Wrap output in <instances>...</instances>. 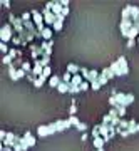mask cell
<instances>
[{
	"label": "cell",
	"mask_w": 139,
	"mask_h": 151,
	"mask_svg": "<svg viewBox=\"0 0 139 151\" xmlns=\"http://www.w3.org/2000/svg\"><path fill=\"white\" fill-rule=\"evenodd\" d=\"M129 133H131V134L139 133V131H138V123H136L134 119H129Z\"/></svg>",
	"instance_id": "603a6c76"
},
{
	"label": "cell",
	"mask_w": 139,
	"mask_h": 151,
	"mask_svg": "<svg viewBox=\"0 0 139 151\" xmlns=\"http://www.w3.org/2000/svg\"><path fill=\"white\" fill-rule=\"evenodd\" d=\"M84 81H86V79H84V77H82L80 74H75V76H72V81H70V84H72V86H77V87H79Z\"/></svg>",
	"instance_id": "2e32d148"
},
{
	"label": "cell",
	"mask_w": 139,
	"mask_h": 151,
	"mask_svg": "<svg viewBox=\"0 0 139 151\" xmlns=\"http://www.w3.org/2000/svg\"><path fill=\"white\" fill-rule=\"evenodd\" d=\"M101 74H104L107 79H112V77H116V74H114L112 70H111V67H106V69H102V70H101Z\"/></svg>",
	"instance_id": "d4e9b609"
},
{
	"label": "cell",
	"mask_w": 139,
	"mask_h": 151,
	"mask_svg": "<svg viewBox=\"0 0 139 151\" xmlns=\"http://www.w3.org/2000/svg\"><path fill=\"white\" fill-rule=\"evenodd\" d=\"M24 136L27 138V143H29V146H30V148H32V146H35V143H37V141H35V138H34L30 133H25Z\"/></svg>",
	"instance_id": "83f0119b"
},
{
	"label": "cell",
	"mask_w": 139,
	"mask_h": 151,
	"mask_svg": "<svg viewBox=\"0 0 139 151\" xmlns=\"http://www.w3.org/2000/svg\"><path fill=\"white\" fill-rule=\"evenodd\" d=\"M75 113H77V104H75V99H72L70 101V108H69V114L75 116Z\"/></svg>",
	"instance_id": "f1b7e54d"
},
{
	"label": "cell",
	"mask_w": 139,
	"mask_h": 151,
	"mask_svg": "<svg viewBox=\"0 0 139 151\" xmlns=\"http://www.w3.org/2000/svg\"><path fill=\"white\" fill-rule=\"evenodd\" d=\"M12 44H14V45H17V47H19V45H22V40L19 39V35H14V39H12Z\"/></svg>",
	"instance_id": "c3c4849f"
},
{
	"label": "cell",
	"mask_w": 139,
	"mask_h": 151,
	"mask_svg": "<svg viewBox=\"0 0 139 151\" xmlns=\"http://www.w3.org/2000/svg\"><path fill=\"white\" fill-rule=\"evenodd\" d=\"M109 116H111V119H114V118H118L119 114H118V111H116V109L111 108V111H109Z\"/></svg>",
	"instance_id": "db71d44e"
},
{
	"label": "cell",
	"mask_w": 139,
	"mask_h": 151,
	"mask_svg": "<svg viewBox=\"0 0 139 151\" xmlns=\"http://www.w3.org/2000/svg\"><path fill=\"white\" fill-rule=\"evenodd\" d=\"M118 62H119V65H121V74L123 76H128L129 74V67H128V59L124 57V55H121L118 59Z\"/></svg>",
	"instance_id": "52a82bcc"
},
{
	"label": "cell",
	"mask_w": 139,
	"mask_h": 151,
	"mask_svg": "<svg viewBox=\"0 0 139 151\" xmlns=\"http://www.w3.org/2000/svg\"><path fill=\"white\" fill-rule=\"evenodd\" d=\"M9 74H10V79H12V81H17V79H19L15 64H10V65H9Z\"/></svg>",
	"instance_id": "ffe728a7"
},
{
	"label": "cell",
	"mask_w": 139,
	"mask_h": 151,
	"mask_svg": "<svg viewBox=\"0 0 139 151\" xmlns=\"http://www.w3.org/2000/svg\"><path fill=\"white\" fill-rule=\"evenodd\" d=\"M79 89H80V92H84V91H87V89H91V82H89V81H84V82L79 86Z\"/></svg>",
	"instance_id": "d590c367"
},
{
	"label": "cell",
	"mask_w": 139,
	"mask_h": 151,
	"mask_svg": "<svg viewBox=\"0 0 139 151\" xmlns=\"http://www.w3.org/2000/svg\"><path fill=\"white\" fill-rule=\"evenodd\" d=\"M134 99H136V97H134V94H128V99H126V108H128V106H131V104L134 103Z\"/></svg>",
	"instance_id": "ee69618b"
},
{
	"label": "cell",
	"mask_w": 139,
	"mask_h": 151,
	"mask_svg": "<svg viewBox=\"0 0 139 151\" xmlns=\"http://www.w3.org/2000/svg\"><path fill=\"white\" fill-rule=\"evenodd\" d=\"M111 70H112L116 76H123V74H121V65H119L118 60H114L112 64H111Z\"/></svg>",
	"instance_id": "7402d4cb"
},
{
	"label": "cell",
	"mask_w": 139,
	"mask_h": 151,
	"mask_svg": "<svg viewBox=\"0 0 139 151\" xmlns=\"http://www.w3.org/2000/svg\"><path fill=\"white\" fill-rule=\"evenodd\" d=\"M30 17H32V12H24V14H22V20L29 22L30 20Z\"/></svg>",
	"instance_id": "f6af8a7d"
},
{
	"label": "cell",
	"mask_w": 139,
	"mask_h": 151,
	"mask_svg": "<svg viewBox=\"0 0 139 151\" xmlns=\"http://www.w3.org/2000/svg\"><path fill=\"white\" fill-rule=\"evenodd\" d=\"M69 92L70 94H77V92H80V89L77 86H72V84H69Z\"/></svg>",
	"instance_id": "bcb514c9"
},
{
	"label": "cell",
	"mask_w": 139,
	"mask_h": 151,
	"mask_svg": "<svg viewBox=\"0 0 139 151\" xmlns=\"http://www.w3.org/2000/svg\"><path fill=\"white\" fill-rule=\"evenodd\" d=\"M57 91L62 92V94H64V92H69V84H65V82H60L59 87H57Z\"/></svg>",
	"instance_id": "4dcf8cb0"
},
{
	"label": "cell",
	"mask_w": 139,
	"mask_h": 151,
	"mask_svg": "<svg viewBox=\"0 0 139 151\" xmlns=\"http://www.w3.org/2000/svg\"><path fill=\"white\" fill-rule=\"evenodd\" d=\"M99 76H101V72H97V70L91 69V72H89V77H87V81H89V82H94V81H97V79H99Z\"/></svg>",
	"instance_id": "44dd1931"
},
{
	"label": "cell",
	"mask_w": 139,
	"mask_h": 151,
	"mask_svg": "<svg viewBox=\"0 0 139 151\" xmlns=\"http://www.w3.org/2000/svg\"><path fill=\"white\" fill-rule=\"evenodd\" d=\"M133 27H134V20H131V19H128V20H121V24H119V30H121L123 35H126Z\"/></svg>",
	"instance_id": "5b68a950"
},
{
	"label": "cell",
	"mask_w": 139,
	"mask_h": 151,
	"mask_svg": "<svg viewBox=\"0 0 139 151\" xmlns=\"http://www.w3.org/2000/svg\"><path fill=\"white\" fill-rule=\"evenodd\" d=\"M55 20H57V17L54 15L52 12H49V14H45V15H44V22H45L47 25H54V24H55Z\"/></svg>",
	"instance_id": "4fadbf2b"
},
{
	"label": "cell",
	"mask_w": 139,
	"mask_h": 151,
	"mask_svg": "<svg viewBox=\"0 0 139 151\" xmlns=\"http://www.w3.org/2000/svg\"><path fill=\"white\" fill-rule=\"evenodd\" d=\"M91 134H92V138H99V136H101V133H99V124H96V126L92 128Z\"/></svg>",
	"instance_id": "ab89813d"
},
{
	"label": "cell",
	"mask_w": 139,
	"mask_h": 151,
	"mask_svg": "<svg viewBox=\"0 0 139 151\" xmlns=\"http://www.w3.org/2000/svg\"><path fill=\"white\" fill-rule=\"evenodd\" d=\"M32 12V22L34 24H35V27H37V30L39 32H42L44 29V24H45V22H44V15H42V12H39V10H30Z\"/></svg>",
	"instance_id": "3957f363"
},
{
	"label": "cell",
	"mask_w": 139,
	"mask_h": 151,
	"mask_svg": "<svg viewBox=\"0 0 139 151\" xmlns=\"http://www.w3.org/2000/svg\"><path fill=\"white\" fill-rule=\"evenodd\" d=\"M97 81H99V84H101V86H104V84H107V82H109V79H107V77H106L104 74H101Z\"/></svg>",
	"instance_id": "7bdbcfd3"
},
{
	"label": "cell",
	"mask_w": 139,
	"mask_h": 151,
	"mask_svg": "<svg viewBox=\"0 0 139 151\" xmlns=\"http://www.w3.org/2000/svg\"><path fill=\"white\" fill-rule=\"evenodd\" d=\"M118 134H121L123 138H128V136H131V133H129V129H124V131H119L118 129Z\"/></svg>",
	"instance_id": "f907efd6"
},
{
	"label": "cell",
	"mask_w": 139,
	"mask_h": 151,
	"mask_svg": "<svg viewBox=\"0 0 139 151\" xmlns=\"http://www.w3.org/2000/svg\"><path fill=\"white\" fill-rule=\"evenodd\" d=\"M69 7H64V10H62V15H64V17H67V15H69Z\"/></svg>",
	"instance_id": "94428289"
},
{
	"label": "cell",
	"mask_w": 139,
	"mask_h": 151,
	"mask_svg": "<svg viewBox=\"0 0 139 151\" xmlns=\"http://www.w3.org/2000/svg\"><path fill=\"white\" fill-rule=\"evenodd\" d=\"M62 10H64V7L60 5L59 0H55V2H54V7H52V14L55 17H59V15H62Z\"/></svg>",
	"instance_id": "7c38bea8"
},
{
	"label": "cell",
	"mask_w": 139,
	"mask_h": 151,
	"mask_svg": "<svg viewBox=\"0 0 139 151\" xmlns=\"http://www.w3.org/2000/svg\"><path fill=\"white\" fill-rule=\"evenodd\" d=\"M136 42H138V40H134V39H131V40H128V47H129V49H133L134 45H136Z\"/></svg>",
	"instance_id": "11a10c76"
},
{
	"label": "cell",
	"mask_w": 139,
	"mask_h": 151,
	"mask_svg": "<svg viewBox=\"0 0 139 151\" xmlns=\"http://www.w3.org/2000/svg\"><path fill=\"white\" fill-rule=\"evenodd\" d=\"M40 37H42V40H52V29H49V27H45L42 30V32H40Z\"/></svg>",
	"instance_id": "5bb4252c"
},
{
	"label": "cell",
	"mask_w": 139,
	"mask_h": 151,
	"mask_svg": "<svg viewBox=\"0 0 139 151\" xmlns=\"http://www.w3.org/2000/svg\"><path fill=\"white\" fill-rule=\"evenodd\" d=\"M55 126H57V133H62L67 128H70V123L69 119H59V121H55Z\"/></svg>",
	"instance_id": "ba28073f"
},
{
	"label": "cell",
	"mask_w": 139,
	"mask_h": 151,
	"mask_svg": "<svg viewBox=\"0 0 139 151\" xmlns=\"http://www.w3.org/2000/svg\"><path fill=\"white\" fill-rule=\"evenodd\" d=\"M62 25H64V22L62 20H55V24L52 25V29L55 30V32H60V30H62Z\"/></svg>",
	"instance_id": "d6a6232c"
},
{
	"label": "cell",
	"mask_w": 139,
	"mask_h": 151,
	"mask_svg": "<svg viewBox=\"0 0 139 151\" xmlns=\"http://www.w3.org/2000/svg\"><path fill=\"white\" fill-rule=\"evenodd\" d=\"M2 62H4L5 65H10V64H14V59L7 54V55H4V57H2Z\"/></svg>",
	"instance_id": "8d00e7d4"
},
{
	"label": "cell",
	"mask_w": 139,
	"mask_h": 151,
	"mask_svg": "<svg viewBox=\"0 0 139 151\" xmlns=\"http://www.w3.org/2000/svg\"><path fill=\"white\" fill-rule=\"evenodd\" d=\"M87 128H89V126H87L86 123H82V121H80V123H79V126H77L75 129H79L80 133H86V131H87Z\"/></svg>",
	"instance_id": "60d3db41"
},
{
	"label": "cell",
	"mask_w": 139,
	"mask_h": 151,
	"mask_svg": "<svg viewBox=\"0 0 139 151\" xmlns=\"http://www.w3.org/2000/svg\"><path fill=\"white\" fill-rule=\"evenodd\" d=\"M52 45H54V42L52 40H42V44H40V47L44 49V52H45V55H49L50 57V54H52Z\"/></svg>",
	"instance_id": "30bf717a"
},
{
	"label": "cell",
	"mask_w": 139,
	"mask_h": 151,
	"mask_svg": "<svg viewBox=\"0 0 139 151\" xmlns=\"http://www.w3.org/2000/svg\"><path fill=\"white\" fill-rule=\"evenodd\" d=\"M138 44H139V37H138Z\"/></svg>",
	"instance_id": "03108f58"
},
{
	"label": "cell",
	"mask_w": 139,
	"mask_h": 151,
	"mask_svg": "<svg viewBox=\"0 0 139 151\" xmlns=\"http://www.w3.org/2000/svg\"><path fill=\"white\" fill-rule=\"evenodd\" d=\"M116 111H118L119 118L124 119V116H126V108H124V106H118V108H116Z\"/></svg>",
	"instance_id": "f35d334b"
},
{
	"label": "cell",
	"mask_w": 139,
	"mask_h": 151,
	"mask_svg": "<svg viewBox=\"0 0 139 151\" xmlns=\"http://www.w3.org/2000/svg\"><path fill=\"white\" fill-rule=\"evenodd\" d=\"M67 72H70L72 76H75V74L80 72V67L77 64H74V62H70V64H67Z\"/></svg>",
	"instance_id": "9a60e30c"
},
{
	"label": "cell",
	"mask_w": 139,
	"mask_h": 151,
	"mask_svg": "<svg viewBox=\"0 0 139 151\" xmlns=\"http://www.w3.org/2000/svg\"><path fill=\"white\" fill-rule=\"evenodd\" d=\"M116 99H118L119 106H124V108H126V99H128V94H124V92H118V94H116Z\"/></svg>",
	"instance_id": "e0dca14e"
},
{
	"label": "cell",
	"mask_w": 139,
	"mask_h": 151,
	"mask_svg": "<svg viewBox=\"0 0 139 151\" xmlns=\"http://www.w3.org/2000/svg\"><path fill=\"white\" fill-rule=\"evenodd\" d=\"M0 39H2V42H12V39H14V27H12L10 24H4V27L0 29Z\"/></svg>",
	"instance_id": "6da1fadb"
},
{
	"label": "cell",
	"mask_w": 139,
	"mask_h": 151,
	"mask_svg": "<svg viewBox=\"0 0 139 151\" xmlns=\"http://www.w3.org/2000/svg\"><path fill=\"white\" fill-rule=\"evenodd\" d=\"M44 55H45V52H44V49L40 47V45H35V44H30V57H32L34 60H39V59H42Z\"/></svg>",
	"instance_id": "277c9868"
},
{
	"label": "cell",
	"mask_w": 139,
	"mask_h": 151,
	"mask_svg": "<svg viewBox=\"0 0 139 151\" xmlns=\"http://www.w3.org/2000/svg\"><path fill=\"white\" fill-rule=\"evenodd\" d=\"M14 151H24V148H22L19 143H15V146H14Z\"/></svg>",
	"instance_id": "91938a15"
},
{
	"label": "cell",
	"mask_w": 139,
	"mask_h": 151,
	"mask_svg": "<svg viewBox=\"0 0 139 151\" xmlns=\"http://www.w3.org/2000/svg\"><path fill=\"white\" fill-rule=\"evenodd\" d=\"M69 4H70L69 0H60V5L62 7H69Z\"/></svg>",
	"instance_id": "6125c7cd"
},
{
	"label": "cell",
	"mask_w": 139,
	"mask_h": 151,
	"mask_svg": "<svg viewBox=\"0 0 139 151\" xmlns=\"http://www.w3.org/2000/svg\"><path fill=\"white\" fill-rule=\"evenodd\" d=\"M131 9H133V5H126V7L123 9V12H121L123 20H128V19H131Z\"/></svg>",
	"instance_id": "d6986e66"
},
{
	"label": "cell",
	"mask_w": 139,
	"mask_h": 151,
	"mask_svg": "<svg viewBox=\"0 0 139 151\" xmlns=\"http://www.w3.org/2000/svg\"><path fill=\"white\" fill-rule=\"evenodd\" d=\"M89 72H91L89 69H86V67H80V76H82L86 81H87V77H89Z\"/></svg>",
	"instance_id": "b9f144b4"
},
{
	"label": "cell",
	"mask_w": 139,
	"mask_h": 151,
	"mask_svg": "<svg viewBox=\"0 0 139 151\" xmlns=\"http://www.w3.org/2000/svg\"><path fill=\"white\" fill-rule=\"evenodd\" d=\"M94 146H96V150H102L104 148V145H106V141H104V138L102 136H99V138H94Z\"/></svg>",
	"instance_id": "ac0fdd59"
},
{
	"label": "cell",
	"mask_w": 139,
	"mask_h": 151,
	"mask_svg": "<svg viewBox=\"0 0 139 151\" xmlns=\"http://www.w3.org/2000/svg\"><path fill=\"white\" fill-rule=\"evenodd\" d=\"M44 69H45V67H42L39 60H34V69H32V74L35 76V77H40V76L44 74Z\"/></svg>",
	"instance_id": "9c48e42d"
},
{
	"label": "cell",
	"mask_w": 139,
	"mask_h": 151,
	"mask_svg": "<svg viewBox=\"0 0 139 151\" xmlns=\"http://www.w3.org/2000/svg\"><path fill=\"white\" fill-rule=\"evenodd\" d=\"M25 79H27V81H29V82H32V84H34V82H35V79H37V77H35V76H34V74H27V77H25Z\"/></svg>",
	"instance_id": "f5cc1de1"
},
{
	"label": "cell",
	"mask_w": 139,
	"mask_h": 151,
	"mask_svg": "<svg viewBox=\"0 0 139 151\" xmlns=\"http://www.w3.org/2000/svg\"><path fill=\"white\" fill-rule=\"evenodd\" d=\"M17 76H19V79H22V77H27V72L24 69H17Z\"/></svg>",
	"instance_id": "681fc988"
},
{
	"label": "cell",
	"mask_w": 139,
	"mask_h": 151,
	"mask_svg": "<svg viewBox=\"0 0 139 151\" xmlns=\"http://www.w3.org/2000/svg\"><path fill=\"white\" fill-rule=\"evenodd\" d=\"M69 123H70V126H74V128H77V126H79V118H77V116H69Z\"/></svg>",
	"instance_id": "1f68e13d"
},
{
	"label": "cell",
	"mask_w": 139,
	"mask_h": 151,
	"mask_svg": "<svg viewBox=\"0 0 139 151\" xmlns=\"http://www.w3.org/2000/svg\"><path fill=\"white\" fill-rule=\"evenodd\" d=\"M118 129L119 131H124V129H129V121L126 118L124 119H121V123H119V126H118Z\"/></svg>",
	"instance_id": "484cf974"
},
{
	"label": "cell",
	"mask_w": 139,
	"mask_h": 151,
	"mask_svg": "<svg viewBox=\"0 0 139 151\" xmlns=\"http://www.w3.org/2000/svg\"><path fill=\"white\" fill-rule=\"evenodd\" d=\"M101 84H99V81H94V82H91V89H94V91H99L101 89Z\"/></svg>",
	"instance_id": "7dc6e473"
},
{
	"label": "cell",
	"mask_w": 139,
	"mask_h": 151,
	"mask_svg": "<svg viewBox=\"0 0 139 151\" xmlns=\"http://www.w3.org/2000/svg\"><path fill=\"white\" fill-rule=\"evenodd\" d=\"M7 134H9V133H5V131L2 129V131H0V139L4 141V139H5V138H7Z\"/></svg>",
	"instance_id": "680465c9"
},
{
	"label": "cell",
	"mask_w": 139,
	"mask_h": 151,
	"mask_svg": "<svg viewBox=\"0 0 139 151\" xmlns=\"http://www.w3.org/2000/svg\"><path fill=\"white\" fill-rule=\"evenodd\" d=\"M0 50H2V54L7 55L9 52H10V49H9V45H7L5 42H0Z\"/></svg>",
	"instance_id": "e575fe53"
},
{
	"label": "cell",
	"mask_w": 139,
	"mask_h": 151,
	"mask_svg": "<svg viewBox=\"0 0 139 151\" xmlns=\"http://www.w3.org/2000/svg\"><path fill=\"white\" fill-rule=\"evenodd\" d=\"M111 121H112V119H111V116H109V114H106V116L102 118V124H111Z\"/></svg>",
	"instance_id": "816d5d0a"
},
{
	"label": "cell",
	"mask_w": 139,
	"mask_h": 151,
	"mask_svg": "<svg viewBox=\"0 0 139 151\" xmlns=\"http://www.w3.org/2000/svg\"><path fill=\"white\" fill-rule=\"evenodd\" d=\"M15 143H17V136L14 134V133H9V134H7V138L2 141V145L9 146V148H14V146H15Z\"/></svg>",
	"instance_id": "8992f818"
},
{
	"label": "cell",
	"mask_w": 139,
	"mask_h": 151,
	"mask_svg": "<svg viewBox=\"0 0 139 151\" xmlns=\"http://www.w3.org/2000/svg\"><path fill=\"white\" fill-rule=\"evenodd\" d=\"M39 62H40L42 67H49V65H50V57H49V55H44L42 59H39Z\"/></svg>",
	"instance_id": "f546056e"
},
{
	"label": "cell",
	"mask_w": 139,
	"mask_h": 151,
	"mask_svg": "<svg viewBox=\"0 0 139 151\" xmlns=\"http://www.w3.org/2000/svg\"><path fill=\"white\" fill-rule=\"evenodd\" d=\"M54 133H57V126H55V123L52 124H42V126H39L37 128V134L39 136H50L54 134Z\"/></svg>",
	"instance_id": "7a4b0ae2"
},
{
	"label": "cell",
	"mask_w": 139,
	"mask_h": 151,
	"mask_svg": "<svg viewBox=\"0 0 139 151\" xmlns=\"http://www.w3.org/2000/svg\"><path fill=\"white\" fill-rule=\"evenodd\" d=\"M60 82H62V77H60V76H57V74H54L52 77L49 79V86H50V87H55V89H57Z\"/></svg>",
	"instance_id": "8fae6325"
},
{
	"label": "cell",
	"mask_w": 139,
	"mask_h": 151,
	"mask_svg": "<svg viewBox=\"0 0 139 151\" xmlns=\"http://www.w3.org/2000/svg\"><path fill=\"white\" fill-rule=\"evenodd\" d=\"M45 81H47V79H45L44 76H40V77H37V79H35V82H34V87H42L44 84H45Z\"/></svg>",
	"instance_id": "4316f807"
},
{
	"label": "cell",
	"mask_w": 139,
	"mask_h": 151,
	"mask_svg": "<svg viewBox=\"0 0 139 151\" xmlns=\"http://www.w3.org/2000/svg\"><path fill=\"white\" fill-rule=\"evenodd\" d=\"M139 19V7H134L133 5V9H131V20H138Z\"/></svg>",
	"instance_id": "cb8c5ba5"
},
{
	"label": "cell",
	"mask_w": 139,
	"mask_h": 151,
	"mask_svg": "<svg viewBox=\"0 0 139 151\" xmlns=\"http://www.w3.org/2000/svg\"><path fill=\"white\" fill-rule=\"evenodd\" d=\"M87 138H89V134H87V133H82V138H80V141H87Z\"/></svg>",
	"instance_id": "be15d7a7"
},
{
	"label": "cell",
	"mask_w": 139,
	"mask_h": 151,
	"mask_svg": "<svg viewBox=\"0 0 139 151\" xmlns=\"http://www.w3.org/2000/svg\"><path fill=\"white\" fill-rule=\"evenodd\" d=\"M22 69L25 70L27 74H32V69H34V65H30L29 62H24V65H22Z\"/></svg>",
	"instance_id": "74e56055"
},
{
	"label": "cell",
	"mask_w": 139,
	"mask_h": 151,
	"mask_svg": "<svg viewBox=\"0 0 139 151\" xmlns=\"http://www.w3.org/2000/svg\"><path fill=\"white\" fill-rule=\"evenodd\" d=\"M0 151H14V148H9V146L0 145Z\"/></svg>",
	"instance_id": "9f6ffc18"
},
{
	"label": "cell",
	"mask_w": 139,
	"mask_h": 151,
	"mask_svg": "<svg viewBox=\"0 0 139 151\" xmlns=\"http://www.w3.org/2000/svg\"><path fill=\"white\" fill-rule=\"evenodd\" d=\"M2 5L5 7V9H10V2L9 0H2Z\"/></svg>",
	"instance_id": "6f0895ef"
},
{
	"label": "cell",
	"mask_w": 139,
	"mask_h": 151,
	"mask_svg": "<svg viewBox=\"0 0 139 151\" xmlns=\"http://www.w3.org/2000/svg\"><path fill=\"white\" fill-rule=\"evenodd\" d=\"M70 81H72V74H70V72H65V74H62V82H65V84H70Z\"/></svg>",
	"instance_id": "836d02e7"
},
{
	"label": "cell",
	"mask_w": 139,
	"mask_h": 151,
	"mask_svg": "<svg viewBox=\"0 0 139 151\" xmlns=\"http://www.w3.org/2000/svg\"><path fill=\"white\" fill-rule=\"evenodd\" d=\"M138 131H139V123H138Z\"/></svg>",
	"instance_id": "e7e4bbea"
}]
</instances>
